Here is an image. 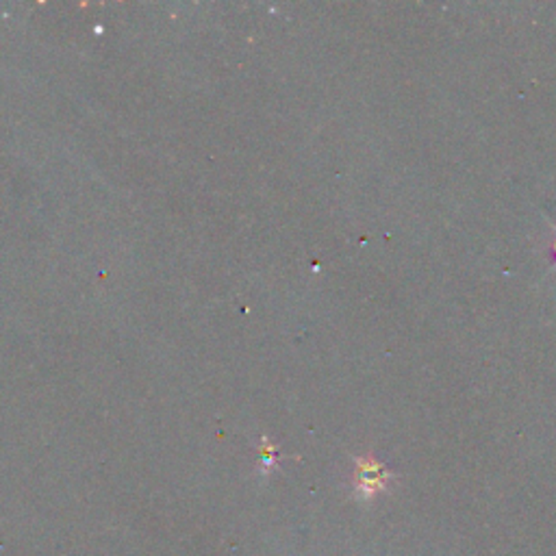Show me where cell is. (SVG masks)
<instances>
[{
    "mask_svg": "<svg viewBox=\"0 0 556 556\" xmlns=\"http://www.w3.org/2000/svg\"><path fill=\"white\" fill-rule=\"evenodd\" d=\"M261 452H263V472H270L272 467L276 465V452H274L272 446L268 444V439H263V448H261Z\"/></svg>",
    "mask_w": 556,
    "mask_h": 556,
    "instance_id": "obj_2",
    "label": "cell"
},
{
    "mask_svg": "<svg viewBox=\"0 0 556 556\" xmlns=\"http://www.w3.org/2000/svg\"><path fill=\"white\" fill-rule=\"evenodd\" d=\"M391 480H394V474L383 463H378L372 456L357 459L355 493H357V497H361V500H369V497H374L376 493L385 491Z\"/></svg>",
    "mask_w": 556,
    "mask_h": 556,
    "instance_id": "obj_1",
    "label": "cell"
},
{
    "mask_svg": "<svg viewBox=\"0 0 556 556\" xmlns=\"http://www.w3.org/2000/svg\"><path fill=\"white\" fill-rule=\"evenodd\" d=\"M554 252H556V244H554Z\"/></svg>",
    "mask_w": 556,
    "mask_h": 556,
    "instance_id": "obj_3",
    "label": "cell"
}]
</instances>
